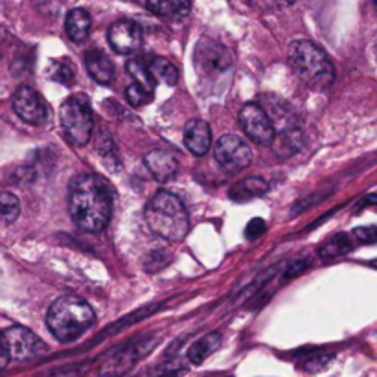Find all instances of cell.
Wrapping results in <instances>:
<instances>
[{"mask_svg": "<svg viewBox=\"0 0 377 377\" xmlns=\"http://www.w3.org/2000/svg\"><path fill=\"white\" fill-rule=\"evenodd\" d=\"M267 230V224L265 221L261 218H254L248 221L247 229H245V236L248 237V239H258V237H261L263 234H265Z\"/></svg>", "mask_w": 377, "mask_h": 377, "instance_id": "484cf974", "label": "cell"}, {"mask_svg": "<svg viewBox=\"0 0 377 377\" xmlns=\"http://www.w3.org/2000/svg\"><path fill=\"white\" fill-rule=\"evenodd\" d=\"M184 146L195 157H205L212 148V131L205 120H190L184 127Z\"/></svg>", "mask_w": 377, "mask_h": 377, "instance_id": "7c38bea8", "label": "cell"}, {"mask_svg": "<svg viewBox=\"0 0 377 377\" xmlns=\"http://www.w3.org/2000/svg\"><path fill=\"white\" fill-rule=\"evenodd\" d=\"M125 98H127V103H129L131 107H142L148 105L153 96L148 94V92L142 89V87H138L136 83H131L129 87H127V90H125Z\"/></svg>", "mask_w": 377, "mask_h": 377, "instance_id": "d4e9b609", "label": "cell"}, {"mask_svg": "<svg viewBox=\"0 0 377 377\" xmlns=\"http://www.w3.org/2000/svg\"><path fill=\"white\" fill-rule=\"evenodd\" d=\"M96 313L89 302L65 295L53 300L47 313L48 330L60 342H72L92 328Z\"/></svg>", "mask_w": 377, "mask_h": 377, "instance_id": "7a4b0ae2", "label": "cell"}, {"mask_svg": "<svg viewBox=\"0 0 377 377\" xmlns=\"http://www.w3.org/2000/svg\"><path fill=\"white\" fill-rule=\"evenodd\" d=\"M213 159L224 173L237 175L245 168H248L252 160V151L243 138L236 135L221 136L213 149Z\"/></svg>", "mask_w": 377, "mask_h": 377, "instance_id": "52a82bcc", "label": "cell"}, {"mask_svg": "<svg viewBox=\"0 0 377 377\" xmlns=\"http://www.w3.org/2000/svg\"><path fill=\"white\" fill-rule=\"evenodd\" d=\"M60 120L66 138L74 146H85L94 129L92 109L87 96L74 94L66 98L60 107Z\"/></svg>", "mask_w": 377, "mask_h": 377, "instance_id": "8992f818", "label": "cell"}, {"mask_svg": "<svg viewBox=\"0 0 377 377\" xmlns=\"http://www.w3.org/2000/svg\"><path fill=\"white\" fill-rule=\"evenodd\" d=\"M47 77L61 85H72L76 81V68L70 61L66 60H53L47 66Z\"/></svg>", "mask_w": 377, "mask_h": 377, "instance_id": "44dd1931", "label": "cell"}, {"mask_svg": "<svg viewBox=\"0 0 377 377\" xmlns=\"http://www.w3.org/2000/svg\"><path fill=\"white\" fill-rule=\"evenodd\" d=\"M219 346H221V333H218V331L208 333L207 337H203L200 341L194 342V344L190 346L188 361L195 366L203 365Z\"/></svg>", "mask_w": 377, "mask_h": 377, "instance_id": "ac0fdd59", "label": "cell"}, {"mask_svg": "<svg viewBox=\"0 0 377 377\" xmlns=\"http://www.w3.org/2000/svg\"><path fill=\"white\" fill-rule=\"evenodd\" d=\"M144 216L151 232L168 242H181L190 229V216L184 203L164 190L151 197Z\"/></svg>", "mask_w": 377, "mask_h": 377, "instance_id": "277c9868", "label": "cell"}, {"mask_svg": "<svg viewBox=\"0 0 377 377\" xmlns=\"http://www.w3.org/2000/svg\"><path fill=\"white\" fill-rule=\"evenodd\" d=\"M4 341H6L10 359L26 361L34 359L37 355L48 352V346L28 328L24 326H12L6 331H2Z\"/></svg>", "mask_w": 377, "mask_h": 377, "instance_id": "ba28073f", "label": "cell"}, {"mask_svg": "<svg viewBox=\"0 0 377 377\" xmlns=\"http://www.w3.org/2000/svg\"><path fill=\"white\" fill-rule=\"evenodd\" d=\"M21 213V200L12 192H0V219L4 223L12 224L17 221Z\"/></svg>", "mask_w": 377, "mask_h": 377, "instance_id": "cb8c5ba5", "label": "cell"}, {"mask_svg": "<svg viewBox=\"0 0 377 377\" xmlns=\"http://www.w3.org/2000/svg\"><path fill=\"white\" fill-rule=\"evenodd\" d=\"M269 192V183L261 177H245L237 181L229 192V197L236 203H245V200L256 199L259 195Z\"/></svg>", "mask_w": 377, "mask_h": 377, "instance_id": "e0dca14e", "label": "cell"}, {"mask_svg": "<svg viewBox=\"0 0 377 377\" xmlns=\"http://www.w3.org/2000/svg\"><path fill=\"white\" fill-rule=\"evenodd\" d=\"M239 124H242L245 135L254 142V144H271L276 131H274V125L269 120V116L265 114V111L261 109L259 103H247L239 111Z\"/></svg>", "mask_w": 377, "mask_h": 377, "instance_id": "9c48e42d", "label": "cell"}, {"mask_svg": "<svg viewBox=\"0 0 377 377\" xmlns=\"http://www.w3.org/2000/svg\"><path fill=\"white\" fill-rule=\"evenodd\" d=\"M85 65L90 77L100 85H111L114 79V65L101 50H90L85 53Z\"/></svg>", "mask_w": 377, "mask_h": 377, "instance_id": "9a60e30c", "label": "cell"}, {"mask_svg": "<svg viewBox=\"0 0 377 377\" xmlns=\"http://www.w3.org/2000/svg\"><path fill=\"white\" fill-rule=\"evenodd\" d=\"M68 212L77 229L101 232L112 216V192L105 179L81 173L68 186Z\"/></svg>", "mask_w": 377, "mask_h": 377, "instance_id": "6da1fadb", "label": "cell"}, {"mask_svg": "<svg viewBox=\"0 0 377 377\" xmlns=\"http://www.w3.org/2000/svg\"><path fill=\"white\" fill-rule=\"evenodd\" d=\"M127 72H129L131 77H133V83H136V85L142 87L148 94L153 96L157 83L153 81V77H151V74H149L148 70V65H146L144 61L131 60L129 63H127Z\"/></svg>", "mask_w": 377, "mask_h": 377, "instance_id": "7402d4cb", "label": "cell"}, {"mask_svg": "<svg viewBox=\"0 0 377 377\" xmlns=\"http://www.w3.org/2000/svg\"><path fill=\"white\" fill-rule=\"evenodd\" d=\"M109 44L112 50L120 55H131L140 50L142 47V28L135 21L129 18H122L116 21L109 28Z\"/></svg>", "mask_w": 377, "mask_h": 377, "instance_id": "8fae6325", "label": "cell"}, {"mask_svg": "<svg viewBox=\"0 0 377 377\" xmlns=\"http://www.w3.org/2000/svg\"><path fill=\"white\" fill-rule=\"evenodd\" d=\"M13 111L17 112V116L23 122L30 125H42L47 122L48 109L44 100L39 92L28 87L21 85L15 94H13Z\"/></svg>", "mask_w": 377, "mask_h": 377, "instance_id": "30bf717a", "label": "cell"}, {"mask_svg": "<svg viewBox=\"0 0 377 377\" xmlns=\"http://www.w3.org/2000/svg\"><path fill=\"white\" fill-rule=\"evenodd\" d=\"M8 363H10V352H8L4 335H2V331H0V370H2V368H6Z\"/></svg>", "mask_w": 377, "mask_h": 377, "instance_id": "f1b7e54d", "label": "cell"}, {"mask_svg": "<svg viewBox=\"0 0 377 377\" xmlns=\"http://www.w3.org/2000/svg\"><path fill=\"white\" fill-rule=\"evenodd\" d=\"M146 8L159 17L181 21L188 15L192 6H190V2H181V0H160V2H148Z\"/></svg>", "mask_w": 377, "mask_h": 377, "instance_id": "ffe728a7", "label": "cell"}, {"mask_svg": "<svg viewBox=\"0 0 377 377\" xmlns=\"http://www.w3.org/2000/svg\"><path fill=\"white\" fill-rule=\"evenodd\" d=\"M148 70L155 83H162L168 87H175L179 83V68L166 57H153L148 65Z\"/></svg>", "mask_w": 377, "mask_h": 377, "instance_id": "d6986e66", "label": "cell"}, {"mask_svg": "<svg viewBox=\"0 0 377 377\" xmlns=\"http://www.w3.org/2000/svg\"><path fill=\"white\" fill-rule=\"evenodd\" d=\"M354 236H357L363 243H374L377 239L376 226H363V229H355Z\"/></svg>", "mask_w": 377, "mask_h": 377, "instance_id": "4316f807", "label": "cell"}, {"mask_svg": "<svg viewBox=\"0 0 377 377\" xmlns=\"http://www.w3.org/2000/svg\"><path fill=\"white\" fill-rule=\"evenodd\" d=\"M348 252H352V242L348 239L346 234H337L318 248V256L322 259L337 258V256H344Z\"/></svg>", "mask_w": 377, "mask_h": 377, "instance_id": "603a6c76", "label": "cell"}, {"mask_svg": "<svg viewBox=\"0 0 377 377\" xmlns=\"http://www.w3.org/2000/svg\"><path fill=\"white\" fill-rule=\"evenodd\" d=\"M144 162H146V168L153 175L155 181H159V183H166V181L173 179L179 170L177 157L170 151H164V149L149 151Z\"/></svg>", "mask_w": 377, "mask_h": 377, "instance_id": "4fadbf2b", "label": "cell"}, {"mask_svg": "<svg viewBox=\"0 0 377 377\" xmlns=\"http://www.w3.org/2000/svg\"><path fill=\"white\" fill-rule=\"evenodd\" d=\"M272 151L276 153L280 159H291L296 153H300L306 144L304 133L300 127H291V129L278 131L274 138H272Z\"/></svg>", "mask_w": 377, "mask_h": 377, "instance_id": "5bb4252c", "label": "cell"}, {"mask_svg": "<svg viewBox=\"0 0 377 377\" xmlns=\"http://www.w3.org/2000/svg\"><path fill=\"white\" fill-rule=\"evenodd\" d=\"M289 63L298 79L313 90H328L335 81V68L328 53L307 39L289 44Z\"/></svg>", "mask_w": 377, "mask_h": 377, "instance_id": "3957f363", "label": "cell"}, {"mask_svg": "<svg viewBox=\"0 0 377 377\" xmlns=\"http://www.w3.org/2000/svg\"><path fill=\"white\" fill-rule=\"evenodd\" d=\"M166 377H179V374H177V372H171V374H168Z\"/></svg>", "mask_w": 377, "mask_h": 377, "instance_id": "f546056e", "label": "cell"}, {"mask_svg": "<svg viewBox=\"0 0 377 377\" xmlns=\"http://www.w3.org/2000/svg\"><path fill=\"white\" fill-rule=\"evenodd\" d=\"M90 26H92V21H90L89 12H85L81 8H76L66 15V36L72 42L81 44L87 41L90 36Z\"/></svg>", "mask_w": 377, "mask_h": 377, "instance_id": "2e32d148", "label": "cell"}, {"mask_svg": "<svg viewBox=\"0 0 377 377\" xmlns=\"http://www.w3.org/2000/svg\"><path fill=\"white\" fill-rule=\"evenodd\" d=\"M307 265H309V259H296L295 263H291L287 271H285V278H293L296 274H300L304 269H307Z\"/></svg>", "mask_w": 377, "mask_h": 377, "instance_id": "83f0119b", "label": "cell"}, {"mask_svg": "<svg viewBox=\"0 0 377 377\" xmlns=\"http://www.w3.org/2000/svg\"><path fill=\"white\" fill-rule=\"evenodd\" d=\"M194 65L200 81L210 89H216L232 76V53L223 44L205 37L195 47Z\"/></svg>", "mask_w": 377, "mask_h": 377, "instance_id": "5b68a950", "label": "cell"}]
</instances>
